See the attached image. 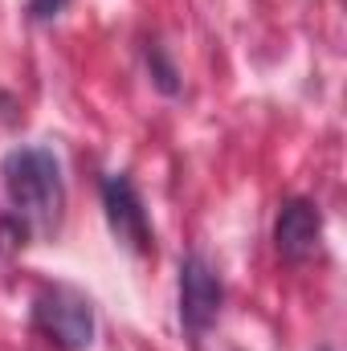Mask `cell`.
<instances>
[{
	"label": "cell",
	"instance_id": "1",
	"mask_svg": "<svg viewBox=\"0 0 347 351\" xmlns=\"http://www.w3.org/2000/svg\"><path fill=\"white\" fill-rule=\"evenodd\" d=\"M0 176H4V200L21 237L58 233L66 213V180H62L58 156L49 147H16L4 156Z\"/></svg>",
	"mask_w": 347,
	"mask_h": 351
},
{
	"label": "cell",
	"instance_id": "2",
	"mask_svg": "<svg viewBox=\"0 0 347 351\" xmlns=\"http://www.w3.org/2000/svg\"><path fill=\"white\" fill-rule=\"evenodd\" d=\"M33 327L62 351H90L94 343V302L78 286L49 282L33 294Z\"/></svg>",
	"mask_w": 347,
	"mask_h": 351
},
{
	"label": "cell",
	"instance_id": "3",
	"mask_svg": "<svg viewBox=\"0 0 347 351\" xmlns=\"http://www.w3.org/2000/svg\"><path fill=\"white\" fill-rule=\"evenodd\" d=\"M221 306H225L221 274L200 254H188L180 262V331H184L192 351H200L204 339L213 335V327L221 319Z\"/></svg>",
	"mask_w": 347,
	"mask_h": 351
},
{
	"label": "cell",
	"instance_id": "4",
	"mask_svg": "<svg viewBox=\"0 0 347 351\" xmlns=\"http://www.w3.org/2000/svg\"><path fill=\"white\" fill-rule=\"evenodd\" d=\"M102 213H106V225L115 233V241L139 258H147L156 250V233H152V221H147V208H143V196L135 188V180L127 172H106L102 184Z\"/></svg>",
	"mask_w": 347,
	"mask_h": 351
},
{
	"label": "cell",
	"instance_id": "5",
	"mask_svg": "<svg viewBox=\"0 0 347 351\" xmlns=\"http://www.w3.org/2000/svg\"><path fill=\"white\" fill-rule=\"evenodd\" d=\"M319 241H323V213L315 200L307 196H294L278 208V221H274V250L286 258V262H307L319 254Z\"/></svg>",
	"mask_w": 347,
	"mask_h": 351
},
{
	"label": "cell",
	"instance_id": "6",
	"mask_svg": "<svg viewBox=\"0 0 347 351\" xmlns=\"http://www.w3.org/2000/svg\"><path fill=\"white\" fill-rule=\"evenodd\" d=\"M143 58H147L152 86L160 90V94H168V98H176V94H180V70H176V62L168 58V49H164L160 41H147V45H143Z\"/></svg>",
	"mask_w": 347,
	"mask_h": 351
},
{
	"label": "cell",
	"instance_id": "7",
	"mask_svg": "<svg viewBox=\"0 0 347 351\" xmlns=\"http://www.w3.org/2000/svg\"><path fill=\"white\" fill-rule=\"evenodd\" d=\"M66 4L70 0H29V16L33 21H53V16L66 12Z\"/></svg>",
	"mask_w": 347,
	"mask_h": 351
}]
</instances>
